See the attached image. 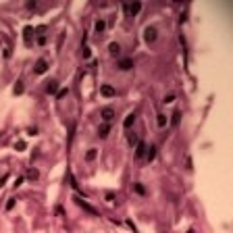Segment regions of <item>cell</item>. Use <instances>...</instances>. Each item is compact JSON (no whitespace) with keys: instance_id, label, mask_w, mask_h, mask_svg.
I'll use <instances>...</instances> for the list:
<instances>
[{"instance_id":"cell-22","label":"cell","mask_w":233,"mask_h":233,"mask_svg":"<svg viewBox=\"0 0 233 233\" xmlns=\"http://www.w3.org/2000/svg\"><path fill=\"white\" fill-rule=\"evenodd\" d=\"M69 94V88H62V89H58V92H56V98H65Z\"/></svg>"},{"instance_id":"cell-8","label":"cell","mask_w":233,"mask_h":233,"mask_svg":"<svg viewBox=\"0 0 233 233\" xmlns=\"http://www.w3.org/2000/svg\"><path fill=\"white\" fill-rule=\"evenodd\" d=\"M133 123H135V112H129V115L125 116V121H123V127L125 129H129Z\"/></svg>"},{"instance_id":"cell-21","label":"cell","mask_w":233,"mask_h":233,"mask_svg":"<svg viewBox=\"0 0 233 233\" xmlns=\"http://www.w3.org/2000/svg\"><path fill=\"white\" fill-rule=\"evenodd\" d=\"M133 190H135L139 196H144V194H146V190H144V185H142V183H135V185H133Z\"/></svg>"},{"instance_id":"cell-12","label":"cell","mask_w":233,"mask_h":233,"mask_svg":"<svg viewBox=\"0 0 233 233\" xmlns=\"http://www.w3.org/2000/svg\"><path fill=\"white\" fill-rule=\"evenodd\" d=\"M31 34H34V27H25L23 29V38H25V44H31Z\"/></svg>"},{"instance_id":"cell-24","label":"cell","mask_w":233,"mask_h":233,"mask_svg":"<svg viewBox=\"0 0 233 233\" xmlns=\"http://www.w3.org/2000/svg\"><path fill=\"white\" fill-rule=\"evenodd\" d=\"M15 94H23V83L17 81V85H15Z\"/></svg>"},{"instance_id":"cell-1","label":"cell","mask_w":233,"mask_h":233,"mask_svg":"<svg viewBox=\"0 0 233 233\" xmlns=\"http://www.w3.org/2000/svg\"><path fill=\"white\" fill-rule=\"evenodd\" d=\"M73 200H75V204H77V206H81L83 210H88L89 214H94V217H98V210H96V208H94V206H89L88 202H85V200L81 198V196H75V198H73Z\"/></svg>"},{"instance_id":"cell-16","label":"cell","mask_w":233,"mask_h":233,"mask_svg":"<svg viewBox=\"0 0 233 233\" xmlns=\"http://www.w3.org/2000/svg\"><path fill=\"white\" fill-rule=\"evenodd\" d=\"M94 29H96V34H102L104 29H106V23H104L102 19H98V21H96V25H94Z\"/></svg>"},{"instance_id":"cell-26","label":"cell","mask_w":233,"mask_h":233,"mask_svg":"<svg viewBox=\"0 0 233 233\" xmlns=\"http://www.w3.org/2000/svg\"><path fill=\"white\" fill-rule=\"evenodd\" d=\"M15 148H17V150H25V142H17V144H15Z\"/></svg>"},{"instance_id":"cell-10","label":"cell","mask_w":233,"mask_h":233,"mask_svg":"<svg viewBox=\"0 0 233 233\" xmlns=\"http://www.w3.org/2000/svg\"><path fill=\"white\" fill-rule=\"evenodd\" d=\"M131 67H133V61H131V58H123V61L119 62V69H123V71H129Z\"/></svg>"},{"instance_id":"cell-6","label":"cell","mask_w":233,"mask_h":233,"mask_svg":"<svg viewBox=\"0 0 233 233\" xmlns=\"http://www.w3.org/2000/svg\"><path fill=\"white\" fill-rule=\"evenodd\" d=\"M146 150H148V146H146L144 142H137V146H135V158H144L146 156Z\"/></svg>"},{"instance_id":"cell-14","label":"cell","mask_w":233,"mask_h":233,"mask_svg":"<svg viewBox=\"0 0 233 233\" xmlns=\"http://www.w3.org/2000/svg\"><path fill=\"white\" fill-rule=\"evenodd\" d=\"M154 156H156V148H154V146H150V148L146 150V160H148V162H152V160H154Z\"/></svg>"},{"instance_id":"cell-13","label":"cell","mask_w":233,"mask_h":233,"mask_svg":"<svg viewBox=\"0 0 233 233\" xmlns=\"http://www.w3.org/2000/svg\"><path fill=\"white\" fill-rule=\"evenodd\" d=\"M108 131H110V125L102 123L100 127H98V135H100V137H106V135H108Z\"/></svg>"},{"instance_id":"cell-27","label":"cell","mask_w":233,"mask_h":233,"mask_svg":"<svg viewBox=\"0 0 233 233\" xmlns=\"http://www.w3.org/2000/svg\"><path fill=\"white\" fill-rule=\"evenodd\" d=\"M173 100H175V96H173V94H169V96H165V104L173 102Z\"/></svg>"},{"instance_id":"cell-30","label":"cell","mask_w":233,"mask_h":233,"mask_svg":"<svg viewBox=\"0 0 233 233\" xmlns=\"http://www.w3.org/2000/svg\"><path fill=\"white\" fill-rule=\"evenodd\" d=\"M21 183H23V177H17V179H15V183H13V185H15V187H19Z\"/></svg>"},{"instance_id":"cell-20","label":"cell","mask_w":233,"mask_h":233,"mask_svg":"<svg viewBox=\"0 0 233 233\" xmlns=\"http://www.w3.org/2000/svg\"><path fill=\"white\" fill-rule=\"evenodd\" d=\"M156 123H158V127H165V125H167V115H158Z\"/></svg>"},{"instance_id":"cell-5","label":"cell","mask_w":233,"mask_h":233,"mask_svg":"<svg viewBox=\"0 0 233 233\" xmlns=\"http://www.w3.org/2000/svg\"><path fill=\"white\" fill-rule=\"evenodd\" d=\"M144 40L148 42V44L156 42V29H154V27H146L144 29Z\"/></svg>"},{"instance_id":"cell-9","label":"cell","mask_w":233,"mask_h":233,"mask_svg":"<svg viewBox=\"0 0 233 233\" xmlns=\"http://www.w3.org/2000/svg\"><path fill=\"white\" fill-rule=\"evenodd\" d=\"M56 89H58V81H56V79H50L48 85H46V92H48V94H56Z\"/></svg>"},{"instance_id":"cell-11","label":"cell","mask_w":233,"mask_h":233,"mask_svg":"<svg viewBox=\"0 0 233 233\" xmlns=\"http://www.w3.org/2000/svg\"><path fill=\"white\" fill-rule=\"evenodd\" d=\"M108 52H110L112 56H119V54H121V46H119L116 42H112V44L108 46Z\"/></svg>"},{"instance_id":"cell-7","label":"cell","mask_w":233,"mask_h":233,"mask_svg":"<svg viewBox=\"0 0 233 233\" xmlns=\"http://www.w3.org/2000/svg\"><path fill=\"white\" fill-rule=\"evenodd\" d=\"M100 94H102V96H106V98H112V96H116L115 88H110V85H102V88H100Z\"/></svg>"},{"instance_id":"cell-31","label":"cell","mask_w":233,"mask_h":233,"mask_svg":"<svg viewBox=\"0 0 233 233\" xmlns=\"http://www.w3.org/2000/svg\"><path fill=\"white\" fill-rule=\"evenodd\" d=\"M187 233H194V231H187Z\"/></svg>"},{"instance_id":"cell-28","label":"cell","mask_w":233,"mask_h":233,"mask_svg":"<svg viewBox=\"0 0 233 233\" xmlns=\"http://www.w3.org/2000/svg\"><path fill=\"white\" fill-rule=\"evenodd\" d=\"M38 44L44 46V44H46V35H40V38H38Z\"/></svg>"},{"instance_id":"cell-15","label":"cell","mask_w":233,"mask_h":233,"mask_svg":"<svg viewBox=\"0 0 233 233\" xmlns=\"http://www.w3.org/2000/svg\"><path fill=\"white\" fill-rule=\"evenodd\" d=\"M96 156H98V150H96V148H89V150L85 152V160H88V162H92Z\"/></svg>"},{"instance_id":"cell-3","label":"cell","mask_w":233,"mask_h":233,"mask_svg":"<svg viewBox=\"0 0 233 233\" xmlns=\"http://www.w3.org/2000/svg\"><path fill=\"white\" fill-rule=\"evenodd\" d=\"M123 11L129 15H137L142 11V2H133V4H123Z\"/></svg>"},{"instance_id":"cell-25","label":"cell","mask_w":233,"mask_h":233,"mask_svg":"<svg viewBox=\"0 0 233 233\" xmlns=\"http://www.w3.org/2000/svg\"><path fill=\"white\" fill-rule=\"evenodd\" d=\"M15 208V198H8V202H7V210H13Z\"/></svg>"},{"instance_id":"cell-29","label":"cell","mask_w":233,"mask_h":233,"mask_svg":"<svg viewBox=\"0 0 233 233\" xmlns=\"http://www.w3.org/2000/svg\"><path fill=\"white\" fill-rule=\"evenodd\" d=\"M106 202H115V194H106Z\"/></svg>"},{"instance_id":"cell-19","label":"cell","mask_w":233,"mask_h":233,"mask_svg":"<svg viewBox=\"0 0 233 233\" xmlns=\"http://www.w3.org/2000/svg\"><path fill=\"white\" fill-rule=\"evenodd\" d=\"M127 142H129L131 146H137V142H139V139H137L135 133H129V135H127Z\"/></svg>"},{"instance_id":"cell-23","label":"cell","mask_w":233,"mask_h":233,"mask_svg":"<svg viewBox=\"0 0 233 233\" xmlns=\"http://www.w3.org/2000/svg\"><path fill=\"white\" fill-rule=\"evenodd\" d=\"M81 54H83V58H89L92 56V50L88 48V46H83V50H81Z\"/></svg>"},{"instance_id":"cell-2","label":"cell","mask_w":233,"mask_h":233,"mask_svg":"<svg viewBox=\"0 0 233 233\" xmlns=\"http://www.w3.org/2000/svg\"><path fill=\"white\" fill-rule=\"evenodd\" d=\"M46 71H48V61H46V58H40V61H35V65H34V73L42 75V73H46Z\"/></svg>"},{"instance_id":"cell-17","label":"cell","mask_w":233,"mask_h":233,"mask_svg":"<svg viewBox=\"0 0 233 233\" xmlns=\"http://www.w3.org/2000/svg\"><path fill=\"white\" fill-rule=\"evenodd\" d=\"M179 119H181V112L175 110V112L171 115V125H179Z\"/></svg>"},{"instance_id":"cell-4","label":"cell","mask_w":233,"mask_h":233,"mask_svg":"<svg viewBox=\"0 0 233 233\" xmlns=\"http://www.w3.org/2000/svg\"><path fill=\"white\" fill-rule=\"evenodd\" d=\"M100 116H102V121L106 125L110 123V121H112V119H115V110L112 108H108V106H106V108H102V112H100Z\"/></svg>"},{"instance_id":"cell-18","label":"cell","mask_w":233,"mask_h":233,"mask_svg":"<svg viewBox=\"0 0 233 233\" xmlns=\"http://www.w3.org/2000/svg\"><path fill=\"white\" fill-rule=\"evenodd\" d=\"M27 177H29V179H34V181H35V179L40 177V173H38V169H34V167H31V169H29V173H27Z\"/></svg>"}]
</instances>
